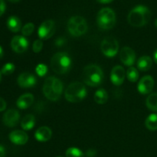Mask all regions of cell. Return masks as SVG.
<instances>
[{"instance_id":"277c9868","label":"cell","mask_w":157,"mask_h":157,"mask_svg":"<svg viewBox=\"0 0 157 157\" xmlns=\"http://www.w3.org/2000/svg\"><path fill=\"white\" fill-rule=\"evenodd\" d=\"M72 61L68 54L65 52H58L51 60V67L57 74L64 75L70 71Z\"/></svg>"},{"instance_id":"4dcf8cb0","label":"cell","mask_w":157,"mask_h":157,"mask_svg":"<svg viewBox=\"0 0 157 157\" xmlns=\"http://www.w3.org/2000/svg\"><path fill=\"white\" fill-rule=\"evenodd\" d=\"M97 154V151L94 149H90V150H87L85 153V155L87 157H94Z\"/></svg>"},{"instance_id":"ffe728a7","label":"cell","mask_w":157,"mask_h":157,"mask_svg":"<svg viewBox=\"0 0 157 157\" xmlns=\"http://www.w3.org/2000/svg\"><path fill=\"white\" fill-rule=\"evenodd\" d=\"M7 27L12 32H19L21 27V20L17 16H10L7 20Z\"/></svg>"},{"instance_id":"4316f807","label":"cell","mask_w":157,"mask_h":157,"mask_svg":"<svg viewBox=\"0 0 157 157\" xmlns=\"http://www.w3.org/2000/svg\"><path fill=\"white\" fill-rule=\"evenodd\" d=\"M34 29H35V25H34L33 23H27V24L25 25L24 27L21 29V33H22V35H24V36H29V35H32V32H34Z\"/></svg>"},{"instance_id":"8d00e7d4","label":"cell","mask_w":157,"mask_h":157,"mask_svg":"<svg viewBox=\"0 0 157 157\" xmlns=\"http://www.w3.org/2000/svg\"><path fill=\"white\" fill-rule=\"evenodd\" d=\"M153 61L156 62V64H157V49L155 51L154 55H153Z\"/></svg>"},{"instance_id":"f1b7e54d","label":"cell","mask_w":157,"mask_h":157,"mask_svg":"<svg viewBox=\"0 0 157 157\" xmlns=\"http://www.w3.org/2000/svg\"><path fill=\"white\" fill-rule=\"evenodd\" d=\"M36 74L40 77H43L47 74L48 72V67L44 64H39L37 65L35 68Z\"/></svg>"},{"instance_id":"9c48e42d","label":"cell","mask_w":157,"mask_h":157,"mask_svg":"<svg viewBox=\"0 0 157 157\" xmlns=\"http://www.w3.org/2000/svg\"><path fill=\"white\" fill-rule=\"evenodd\" d=\"M55 31V26L53 20H46L41 23L40 27L38 28V35L40 39L47 40L54 35Z\"/></svg>"},{"instance_id":"603a6c76","label":"cell","mask_w":157,"mask_h":157,"mask_svg":"<svg viewBox=\"0 0 157 157\" xmlns=\"http://www.w3.org/2000/svg\"><path fill=\"white\" fill-rule=\"evenodd\" d=\"M145 125L147 128L150 130H157V114L156 113H153L150 114L148 117L147 118L145 122Z\"/></svg>"},{"instance_id":"5b68a950","label":"cell","mask_w":157,"mask_h":157,"mask_svg":"<svg viewBox=\"0 0 157 157\" xmlns=\"http://www.w3.org/2000/svg\"><path fill=\"white\" fill-rule=\"evenodd\" d=\"M87 96V89L81 82H73L68 85L64 92L66 100L71 103H78Z\"/></svg>"},{"instance_id":"836d02e7","label":"cell","mask_w":157,"mask_h":157,"mask_svg":"<svg viewBox=\"0 0 157 157\" xmlns=\"http://www.w3.org/2000/svg\"><path fill=\"white\" fill-rule=\"evenodd\" d=\"M0 157H6V150L1 145H0Z\"/></svg>"},{"instance_id":"60d3db41","label":"cell","mask_w":157,"mask_h":157,"mask_svg":"<svg viewBox=\"0 0 157 157\" xmlns=\"http://www.w3.org/2000/svg\"><path fill=\"white\" fill-rule=\"evenodd\" d=\"M1 77H2V72L0 71V81H1Z\"/></svg>"},{"instance_id":"f546056e","label":"cell","mask_w":157,"mask_h":157,"mask_svg":"<svg viewBox=\"0 0 157 157\" xmlns=\"http://www.w3.org/2000/svg\"><path fill=\"white\" fill-rule=\"evenodd\" d=\"M43 48V43L41 41V40L38 39L35 40L33 43V45H32V49H33V52L35 53H38L41 51Z\"/></svg>"},{"instance_id":"d590c367","label":"cell","mask_w":157,"mask_h":157,"mask_svg":"<svg viewBox=\"0 0 157 157\" xmlns=\"http://www.w3.org/2000/svg\"><path fill=\"white\" fill-rule=\"evenodd\" d=\"M97 1H98V2H100V3H104V4H106V3L111 2L113 0H97Z\"/></svg>"},{"instance_id":"d6986e66","label":"cell","mask_w":157,"mask_h":157,"mask_svg":"<svg viewBox=\"0 0 157 157\" xmlns=\"http://www.w3.org/2000/svg\"><path fill=\"white\" fill-rule=\"evenodd\" d=\"M153 65V60L150 57L144 55L139 58L137 61V67L141 71H147Z\"/></svg>"},{"instance_id":"484cf974","label":"cell","mask_w":157,"mask_h":157,"mask_svg":"<svg viewBox=\"0 0 157 157\" xmlns=\"http://www.w3.org/2000/svg\"><path fill=\"white\" fill-rule=\"evenodd\" d=\"M66 157H84V153L76 147H70L66 150Z\"/></svg>"},{"instance_id":"8fae6325","label":"cell","mask_w":157,"mask_h":157,"mask_svg":"<svg viewBox=\"0 0 157 157\" xmlns=\"http://www.w3.org/2000/svg\"><path fill=\"white\" fill-rule=\"evenodd\" d=\"M154 87V80L150 75L143 77L138 84V91L142 94H148L151 93Z\"/></svg>"},{"instance_id":"5bb4252c","label":"cell","mask_w":157,"mask_h":157,"mask_svg":"<svg viewBox=\"0 0 157 157\" xmlns=\"http://www.w3.org/2000/svg\"><path fill=\"white\" fill-rule=\"evenodd\" d=\"M126 73L124 67L121 65H117L112 69L110 74V80L114 85L119 86L123 84L125 79Z\"/></svg>"},{"instance_id":"7402d4cb","label":"cell","mask_w":157,"mask_h":157,"mask_svg":"<svg viewBox=\"0 0 157 157\" xmlns=\"http://www.w3.org/2000/svg\"><path fill=\"white\" fill-rule=\"evenodd\" d=\"M108 100V94L104 89H99L94 94V101L98 104H104Z\"/></svg>"},{"instance_id":"d6a6232c","label":"cell","mask_w":157,"mask_h":157,"mask_svg":"<svg viewBox=\"0 0 157 157\" xmlns=\"http://www.w3.org/2000/svg\"><path fill=\"white\" fill-rule=\"evenodd\" d=\"M6 108V102L4 99L0 98V111H3Z\"/></svg>"},{"instance_id":"2e32d148","label":"cell","mask_w":157,"mask_h":157,"mask_svg":"<svg viewBox=\"0 0 157 157\" xmlns=\"http://www.w3.org/2000/svg\"><path fill=\"white\" fill-rule=\"evenodd\" d=\"M11 142L16 145H24L29 140V136L22 130H14L9 134Z\"/></svg>"},{"instance_id":"4fadbf2b","label":"cell","mask_w":157,"mask_h":157,"mask_svg":"<svg viewBox=\"0 0 157 157\" xmlns=\"http://www.w3.org/2000/svg\"><path fill=\"white\" fill-rule=\"evenodd\" d=\"M120 58L121 62L126 66L132 67L136 60V54L135 52L130 47H124L121 51Z\"/></svg>"},{"instance_id":"e0dca14e","label":"cell","mask_w":157,"mask_h":157,"mask_svg":"<svg viewBox=\"0 0 157 157\" xmlns=\"http://www.w3.org/2000/svg\"><path fill=\"white\" fill-rule=\"evenodd\" d=\"M52 131L49 127H41L35 131V137L39 142H47L52 138Z\"/></svg>"},{"instance_id":"52a82bcc","label":"cell","mask_w":157,"mask_h":157,"mask_svg":"<svg viewBox=\"0 0 157 157\" xmlns=\"http://www.w3.org/2000/svg\"><path fill=\"white\" fill-rule=\"evenodd\" d=\"M67 30L69 33L75 37H80L87 30V24L82 16L75 15L71 17L67 21Z\"/></svg>"},{"instance_id":"6da1fadb","label":"cell","mask_w":157,"mask_h":157,"mask_svg":"<svg viewBox=\"0 0 157 157\" xmlns=\"http://www.w3.org/2000/svg\"><path fill=\"white\" fill-rule=\"evenodd\" d=\"M151 12L145 6H137L133 8L127 16L128 22L134 27H142L149 22Z\"/></svg>"},{"instance_id":"74e56055","label":"cell","mask_w":157,"mask_h":157,"mask_svg":"<svg viewBox=\"0 0 157 157\" xmlns=\"http://www.w3.org/2000/svg\"><path fill=\"white\" fill-rule=\"evenodd\" d=\"M2 57H3V50L1 46H0V59H1Z\"/></svg>"},{"instance_id":"b9f144b4","label":"cell","mask_w":157,"mask_h":157,"mask_svg":"<svg viewBox=\"0 0 157 157\" xmlns=\"http://www.w3.org/2000/svg\"><path fill=\"white\" fill-rule=\"evenodd\" d=\"M57 157H63V156H57Z\"/></svg>"},{"instance_id":"9a60e30c","label":"cell","mask_w":157,"mask_h":157,"mask_svg":"<svg viewBox=\"0 0 157 157\" xmlns=\"http://www.w3.org/2000/svg\"><path fill=\"white\" fill-rule=\"evenodd\" d=\"M17 82L21 87L29 88V87H32L35 85V84L37 83V80L33 75L28 73V72H25V73H21L18 76Z\"/></svg>"},{"instance_id":"cb8c5ba5","label":"cell","mask_w":157,"mask_h":157,"mask_svg":"<svg viewBox=\"0 0 157 157\" xmlns=\"http://www.w3.org/2000/svg\"><path fill=\"white\" fill-rule=\"evenodd\" d=\"M146 104L150 110L157 112V93H153L149 95L146 101Z\"/></svg>"},{"instance_id":"83f0119b","label":"cell","mask_w":157,"mask_h":157,"mask_svg":"<svg viewBox=\"0 0 157 157\" xmlns=\"http://www.w3.org/2000/svg\"><path fill=\"white\" fill-rule=\"evenodd\" d=\"M15 65L12 63H7V64H6L2 67L1 72L2 74H3L5 75H9L13 73L14 71H15Z\"/></svg>"},{"instance_id":"44dd1931","label":"cell","mask_w":157,"mask_h":157,"mask_svg":"<svg viewBox=\"0 0 157 157\" xmlns=\"http://www.w3.org/2000/svg\"><path fill=\"white\" fill-rule=\"evenodd\" d=\"M35 117L32 114H28L25 117L21 122V127L25 130H30L35 127Z\"/></svg>"},{"instance_id":"d4e9b609","label":"cell","mask_w":157,"mask_h":157,"mask_svg":"<svg viewBox=\"0 0 157 157\" xmlns=\"http://www.w3.org/2000/svg\"><path fill=\"white\" fill-rule=\"evenodd\" d=\"M127 79L131 82H136L139 78V72L134 67H130L127 71Z\"/></svg>"},{"instance_id":"f35d334b","label":"cell","mask_w":157,"mask_h":157,"mask_svg":"<svg viewBox=\"0 0 157 157\" xmlns=\"http://www.w3.org/2000/svg\"><path fill=\"white\" fill-rule=\"evenodd\" d=\"M9 1L11 2L15 3V2H19L20 0H9Z\"/></svg>"},{"instance_id":"ac0fdd59","label":"cell","mask_w":157,"mask_h":157,"mask_svg":"<svg viewBox=\"0 0 157 157\" xmlns=\"http://www.w3.org/2000/svg\"><path fill=\"white\" fill-rule=\"evenodd\" d=\"M34 102V96L32 94H25L20 96L18 99L17 100V107L21 110L27 109L33 104Z\"/></svg>"},{"instance_id":"e575fe53","label":"cell","mask_w":157,"mask_h":157,"mask_svg":"<svg viewBox=\"0 0 157 157\" xmlns=\"http://www.w3.org/2000/svg\"><path fill=\"white\" fill-rule=\"evenodd\" d=\"M64 42H65V41H64V38H58V39H57L55 44H56L58 46H60V45H62Z\"/></svg>"},{"instance_id":"8992f818","label":"cell","mask_w":157,"mask_h":157,"mask_svg":"<svg viewBox=\"0 0 157 157\" xmlns=\"http://www.w3.org/2000/svg\"><path fill=\"white\" fill-rule=\"evenodd\" d=\"M97 24L104 30L111 29L116 24V15L110 8H103L97 15Z\"/></svg>"},{"instance_id":"7a4b0ae2","label":"cell","mask_w":157,"mask_h":157,"mask_svg":"<svg viewBox=\"0 0 157 157\" xmlns=\"http://www.w3.org/2000/svg\"><path fill=\"white\" fill-rule=\"evenodd\" d=\"M64 85L61 80L51 76L46 78L43 85V93L44 96L52 101L59 100L62 94Z\"/></svg>"},{"instance_id":"ab89813d","label":"cell","mask_w":157,"mask_h":157,"mask_svg":"<svg viewBox=\"0 0 157 157\" xmlns=\"http://www.w3.org/2000/svg\"><path fill=\"white\" fill-rule=\"evenodd\" d=\"M155 26H156V28L157 29V18L156 19V21H155Z\"/></svg>"},{"instance_id":"ba28073f","label":"cell","mask_w":157,"mask_h":157,"mask_svg":"<svg viewBox=\"0 0 157 157\" xmlns=\"http://www.w3.org/2000/svg\"><path fill=\"white\" fill-rule=\"evenodd\" d=\"M101 52L105 56L113 58L117 54L119 50V44L117 40L111 36L106 37L101 42Z\"/></svg>"},{"instance_id":"30bf717a","label":"cell","mask_w":157,"mask_h":157,"mask_svg":"<svg viewBox=\"0 0 157 157\" xmlns=\"http://www.w3.org/2000/svg\"><path fill=\"white\" fill-rule=\"evenodd\" d=\"M11 47L16 53H23L29 48V41L24 36L16 35L12 39Z\"/></svg>"},{"instance_id":"1f68e13d","label":"cell","mask_w":157,"mask_h":157,"mask_svg":"<svg viewBox=\"0 0 157 157\" xmlns=\"http://www.w3.org/2000/svg\"><path fill=\"white\" fill-rule=\"evenodd\" d=\"M6 3H5L4 0H0V16L3 15V13L6 11Z\"/></svg>"},{"instance_id":"7c38bea8","label":"cell","mask_w":157,"mask_h":157,"mask_svg":"<svg viewBox=\"0 0 157 157\" xmlns=\"http://www.w3.org/2000/svg\"><path fill=\"white\" fill-rule=\"evenodd\" d=\"M20 119V115L18 110L10 109L4 113L2 117L3 124L9 127H13L18 124Z\"/></svg>"},{"instance_id":"3957f363","label":"cell","mask_w":157,"mask_h":157,"mask_svg":"<svg viewBox=\"0 0 157 157\" xmlns=\"http://www.w3.org/2000/svg\"><path fill=\"white\" fill-rule=\"evenodd\" d=\"M83 81L86 84L91 87H98L104 81V73L99 66L89 64L83 71Z\"/></svg>"}]
</instances>
